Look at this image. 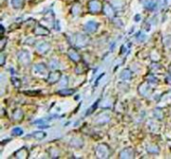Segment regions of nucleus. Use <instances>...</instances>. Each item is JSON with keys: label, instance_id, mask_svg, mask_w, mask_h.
I'll return each mask as SVG.
<instances>
[]
</instances>
